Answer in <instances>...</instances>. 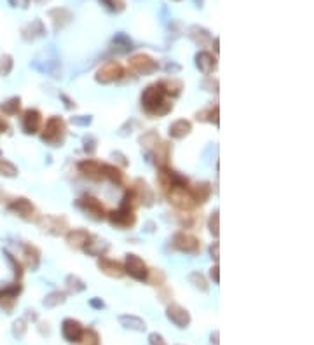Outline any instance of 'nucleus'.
<instances>
[{"instance_id":"f257e3e1","label":"nucleus","mask_w":314,"mask_h":345,"mask_svg":"<svg viewBox=\"0 0 314 345\" xmlns=\"http://www.w3.org/2000/svg\"><path fill=\"white\" fill-rule=\"evenodd\" d=\"M141 107L149 115L161 117V115H166L173 110V103L166 100V92L162 91L161 84H154V86H149L141 94Z\"/></svg>"},{"instance_id":"f03ea898","label":"nucleus","mask_w":314,"mask_h":345,"mask_svg":"<svg viewBox=\"0 0 314 345\" xmlns=\"http://www.w3.org/2000/svg\"><path fill=\"white\" fill-rule=\"evenodd\" d=\"M135 199H136L135 192L127 194L126 199H124V204L121 206V209L110 213V223L116 225V227H119V228L133 227L136 222L135 211H133V201H135Z\"/></svg>"},{"instance_id":"7ed1b4c3","label":"nucleus","mask_w":314,"mask_h":345,"mask_svg":"<svg viewBox=\"0 0 314 345\" xmlns=\"http://www.w3.org/2000/svg\"><path fill=\"white\" fill-rule=\"evenodd\" d=\"M65 122L61 121L60 117H52L47 121L46 127H44V132H42V140L46 141V143L52 145V147H58V145L63 143V138H65Z\"/></svg>"},{"instance_id":"20e7f679","label":"nucleus","mask_w":314,"mask_h":345,"mask_svg":"<svg viewBox=\"0 0 314 345\" xmlns=\"http://www.w3.org/2000/svg\"><path fill=\"white\" fill-rule=\"evenodd\" d=\"M124 272L130 274L131 277H135L136 281H147L149 279V269L145 265L143 260L136 255H127L126 256V269Z\"/></svg>"},{"instance_id":"39448f33","label":"nucleus","mask_w":314,"mask_h":345,"mask_svg":"<svg viewBox=\"0 0 314 345\" xmlns=\"http://www.w3.org/2000/svg\"><path fill=\"white\" fill-rule=\"evenodd\" d=\"M170 201L173 202L176 207L180 209H192L194 204H196V199H194V194L189 192L185 187H171L170 192Z\"/></svg>"},{"instance_id":"423d86ee","label":"nucleus","mask_w":314,"mask_h":345,"mask_svg":"<svg viewBox=\"0 0 314 345\" xmlns=\"http://www.w3.org/2000/svg\"><path fill=\"white\" fill-rule=\"evenodd\" d=\"M122 66L117 63V61H108V63H105L101 68L98 70V73H96V81L101 82V84H110L114 81H119V79L122 77Z\"/></svg>"},{"instance_id":"0eeeda50","label":"nucleus","mask_w":314,"mask_h":345,"mask_svg":"<svg viewBox=\"0 0 314 345\" xmlns=\"http://www.w3.org/2000/svg\"><path fill=\"white\" fill-rule=\"evenodd\" d=\"M130 66H131L133 70H135L136 73L149 75V73L156 72L159 65H157V61H154L152 57L147 56V54H136V56L131 57Z\"/></svg>"},{"instance_id":"6e6552de","label":"nucleus","mask_w":314,"mask_h":345,"mask_svg":"<svg viewBox=\"0 0 314 345\" xmlns=\"http://www.w3.org/2000/svg\"><path fill=\"white\" fill-rule=\"evenodd\" d=\"M173 246L176 247V250L183 251V253H190V255H194L199 251L197 237L190 236V234H185V232H178L173 237Z\"/></svg>"},{"instance_id":"1a4fd4ad","label":"nucleus","mask_w":314,"mask_h":345,"mask_svg":"<svg viewBox=\"0 0 314 345\" xmlns=\"http://www.w3.org/2000/svg\"><path fill=\"white\" fill-rule=\"evenodd\" d=\"M168 319L173 322L175 326H178V328H185V326L190 322V316L189 312L185 311L183 307H180L178 303H171L170 307H168Z\"/></svg>"},{"instance_id":"9d476101","label":"nucleus","mask_w":314,"mask_h":345,"mask_svg":"<svg viewBox=\"0 0 314 345\" xmlns=\"http://www.w3.org/2000/svg\"><path fill=\"white\" fill-rule=\"evenodd\" d=\"M61 331H63V337L68 340V342H81L84 335L82 324L75 319H65Z\"/></svg>"},{"instance_id":"9b49d317","label":"nucleus","mask_w":314,"mask_h":345,"mask_svg":"<svg viewBox=\"0 0 314 345\" xmlns=\"http://www.w3.org/2000/svg\"><path fill=\"white\" fill-rule=\"evenodd\" d=\"M77 206L82 207L86 213H89L93 218H96V220H101L105 216L103 206H101V202L95 197H84L77 202Z\"/></svg>"},{"instance_id":"f8f14e48","label":"nucleus","mask_w":314,"mask_h":345,"mask_svg":"<svg viewBox=\"0 0 314 345\" xmlns=\"http://www.w3.org/2000/svg\"><path fill=\"white\" fill-rule=\"evenodd\" d=\"M98 267L101 269V272L107 274L110 277H122L124 276V267H122L121 263L116 262V260H110V258H105V256H101L98 260Z\"/></svg>"},{"instance_id":"ddd939ff","label":"nucleus","mask_w":314,"mask_h":345,"mask_svg":"<svg viewBox=\"0 0 314 345\" xmlns=\"http://www.w3.org/2000/svg\"><path fill=\"white\" fill-rule=\"evenodd\" d=\"M103 164H100V162L93 161V159H87V161H82L81 164H79V169H81L84 175L89 176L93 180H100L101 176H103Z\"/></svg>"},{"instance_id":"4468645a","label":"nucleus","mask_w":314,"mask_h":345,"mask_svg":"<svg viewBox=\"0 0 314 345\" xmlns=\"http://www.w3.org/2000/svg\"><path fill=\"white\" fill-rule=\"evenodd\" d=\"M42 124V115L41 112H37V110H28V112L25 113L23 117V127L26 132H37L39 127H41Z\"/></svg>"},{"instance_id":"2eb2a0df","label":"nucleus","mask_w":314,"mask_h":345,"mask_svg":"<svg viewBox=\"0 0 314 345\" xmlns=\"http://www.w3.org/2000/svg\"><path fill=\"white\" fill-rule=\"evenodd\" d=\"M91 236L86 232V230L82 228H77V230H72V232H68V236H66V242H68L70 246L73 247H84L89 242Z\"/></svg>"},{"instance_id":"dca6fc26","label":"nucleus","mask_w":314,"mask_h":345,"mask_svg":"<svg viewBox=\"0 0 314 345\" xmlns=\"http://www.w3.org/2000/svg\"><path fill=\"white\" fill-rule=\"evenodd\" d=\"M196 61H197V66L199 70H201L202 73H211L213 70L216 68V61L215 57L210 54V52H199L196 56Z\"/></svg>"},{"instance_id":"f3484780","label":"nucleus","mask_w":314,"mask_h":345,"mask_svg":"<svg viewBox=\"0 0 314 345\" xmlns=\"http://www.w3.org/2000/svg\"><path fill=\"white\" fill-rule=\"evenodd\" d=\"M190 131H192V124L185 121V119H180V121H176L170 126V136H173V138H183Z\"/></svg>"},{"instance_id":"a211bd4d","label":"nucleus","mask_w":314,"mask_h":345,"mask_svg":"<svg viewBox=\"0 0 314 345\" xmlns=\"http://www.w3.org/2000/svg\"><path fill=\"white\" fill-rule=\"evenodd\" d=\"M11 209L16 211V213L20 215V216H23V218H28V220L32 218L33 213H35L32 202H28L26 199H17V201H14L11 204Z\"/></svg>"},{"instance_id":"6ab92c4d","label":"nucleus","mask_w":314,"mask_h":345,"mask_svg":"<svg viewBox=\"0 0 314 345\" xmlns=\"http://www.w3.org/2000/svg\"><path fill=\"white\" fill-rule=\"evenodd\" d=\"M65 225H66L65 218H58V216H47V218L42 220L44 230H47L51 234H60L61 227H65Z\"/></svg>"},{"instance_id":"aec40b11","label":"nucleus","mask_w":314,"mask_h":345,"mask_svg":"<svg viewBox=\"0 0 314 345\" xmlns=\"http://www.w3.org/2000/svg\"><path fill=\"white\" fill-rule=\"evenodd\" d=\"M119 321L122 322V324L126 326V328L130 330H136V331H143L145 330V322L140 319V317L136 316H121L119 317Z\"/></svg>"},{"instance_id":"412c9836","label":"nucleus","mask_w":314,"mask_h":345,"mask_svg":"<svg viewBox=\"0 0 314 345\" xmlns=\"http://www.w3.org/2000/svg\"><path fill=\"white\" fill-rule=\"evenodd\" d=\"M103 176H107V178L112 181V183H117V185H121L122 183V180H124V175H122L121 171L117 169V167H114V166H108V164H103Z\"/></svg>"},{"instance_id":"4be33fe9","label":"nucleus","mask_w":314,"mask_h":345,"mask_svg":"<svg viewBox=\"0 0 314 345\" xmlns=\"http://www.w3.org/2000/svg\"><path fill=\"white\" fill-rule=\"evenodd\" d=\"M159 84H161L162 91L170 96H178L180 92H182V82L180 81H173V79H171V81H162Z\"/></svg>"},{"instance_id":"5701e85b","label":"nucleus","mask_w":314,"mask_h":345,"mask_svg":"<svg viewBox=\"0 0 314 345\" xmlns=\"http://www.w3.org/2000/svg\"><path fill=\"white\" fill-rule=\"evenodd\" d=\"M84 250H86L87 253L93 255V256H101V255H103V251L107 250V244H105V241L87 242V244L84 246Z\"/></svg>"},{"instance_id":"b1692460","label":"nucleus","mask_w":314,"mask_h":345,"mask_svg":"<svg viewBox=\"0 0 314 345\" xmlns=\"http://www.w3.org/2000/svg\"><path fill=\"white\" fill-rule=\"evenodd\" d=\"M140 143H141V147H145V148H154V147H157V145H159V136H157V132H154V131L145 132V135L140 138Z\"/></svg>"},{"instance_id":"393cba45","label":"nucleus","mask_w":314,"mask_h":345,"mask_svg":"<svg viewBox=\"0 0 314 345\" xmlns=\"http://www.w3.org/2000/svg\"><path fill=\"white\" fill-rule=\"evenodd\" d=\"M63 302H65V295L60 293V291H54V293H51L46 300H44V305H46V307H56V305H60Z\"/></svg>"},{"instance_id":"a878e982","label":"nucleus","mask_w":314,"mask_h":345,"mask_svg":"<svg viewBox=\"0 0 314 345\" xmlns=\"http://www.w3.org/2000/svg\"><path fill=\"white\" fill-rule=\"evenodd\" d=\"M197 190H196V196H194V199H196V202H205L208 196H210V187H208V183H202V185H197Z\"/></svg>"},{"instance_id":"bb28decb","label":"nucleus","mask_w":314,"mask_h":345,"mask_svg":"<svg viewBox=\"0 0 314 345\" xmlns=\"http://www.w3.org/2000/svg\"><path fill=\"white\" fill-rule=\"evenodd\" d=\"M82 338H84V343H86V345H100L98 335H96V331H93V330H87V331L84 330Z\"/></svg>"},{"instance_id":"cd10ccee","label":"nucleus","mask_w":314,"mask_h":345,"mask_svg":"<svg viewBox=\"0 0 314 345\" xmlns=\"http://www.w3.org/2000/svg\"><path fill=\"white\" fill-rule=\"evenodd\" d=\"M0 171H2V175H6V176L16 175V167L7 161H0Z\"/></svg>"},{"instance_id":"c85d7f7f","label":"nucleus","mask_w":314,"mask_h":345,"mask_svg":"<svg viewBox=\"0 0 314 345\" xmlns=\"http://www.w3.org/2000/svg\"><path fill=\"white\" fill-rule=\"evenodd\" d=\"M190 281L194 282V284H196L197 288H201L202 291H206L208 290V286H206V281H205V277L201 276V274L199 272H194L192 276H190Z\"/></svg>"},{"instance_id":"c756f323","label":"nucleus","mask_w":314,"mask_h":345,"mask_svg":"<svg viewBox=\"0 0 314 345\" xmlns=\"http://www.w3.org/2000/svg\"><path fill=\"white\" fill-rule=\"evenodd\" d=\"M100 2H103L108 9H112V11H117V12L124 9V2H122V0H100Z\"/></svg>"},{"instance_id":"7c9ffc66","label":"nucleus","mask_w":314,"mask_h":345,"mask_svg":"<svg viewBox=\"0 0 314 345\" xmlns=\"http://www.w3.org/2000/svg\"><path fill=\"white\" fill-rule=\"evenodd\" d=\"M2 110H4V112H7V113H16L17 110H20V100H17V98L11 100L9 103L2 105Z\"/></svg>"},{"instance_id":"2f4dec72","label":"nucleus","mask_w":314,"mask_h":345,"mask_svg":"<svg viewBox=\"0 0 314 345\" xmlns=\"http://www.w3.org/2000/svg\"><path fill=\"white\" fill-rule=\"evenodd\" d=\"M210 230L215 237L218 236V213H213V216L210 218Z\"/></svg>"},{"instance_id":"473e14b6","label":"nucleus","mask_w":314,"mask_h":345,"mask_svg":"<svg viewBox=\"0 0 314 345\" xmlns=\"http://www.w3.org/2000/svg\"><path fill=\"white\" fill-rule=\"evenodd\" d=\"M149 340H150V345H168L164 340H162V337L161 335H157V333H152L149 337Z\"/></svg>"},{"instance_id":"72a5a7b5","label":"nucleus","mask_w":314,"mask_h":345,"mask_svg":"<svg viewBox=\"0 0 314 345\" xmlns=\"http://www.w3.org/2000/svg\"><path fill=\"white\" fill-rule=\"evenodd\" d=\"M72 122H73V124H79V126H86V124H89V122H91V119H89V117H84V119L73 117V119H72Z\"/></svg>"},{"instance_id":"f704fd0d","label":"nucleus","mask_w":314,"mask_h":345,"mask_svg":"<svg viewBox=\"0 0 314 345\" xmlns=\"http://www.w3.org/2000/svg\"><path fill=\"white\" fill-rule=\"evenodd\" d=\"M211 255L215 260H218V242H215V246H211Z\"/></svg>"},{"instance_id":"c9c22d12","label":"nucleus","mask_w":314,"mask_h":345,"mask_svg":"<svg viewBox=\"0 0 314 345\" xmlns=\"http://www.w3.org/2000/svg\"><path fill=\"white\" fill-rule=\"evenodd\" d=\"M211 279H215V282H218V267H213L211 269Z\"/></svg>"},{"instance_id":"e433bc0d","label":"nucleus","mask_w":314,"mask_h":345,"mask_svg":"<svg viewBox=\"0 0 314 345\" xmlns=\"http://www.w3.org/2000/svg\"><path fill=\"white\" fill-rule=\"evenodd\" d=\"M91 305H95V307H103V302H98V300H93Z\"/></svg>"},{"instance_id":"4c0bfd02","label":"nucleus","mask_w":314,"mask_h":345,"mask_svg":"<svg viewBox=\"0 0 314 345\" xmlns=\"http://www.w3.org/2000/svg\"><path fill=\"white\" fill-rule=\"evenodd\" d=\"M6 127H7V126H6V122L0 121V131H4V129H6Z\"/></svg>"}]
</instances>
